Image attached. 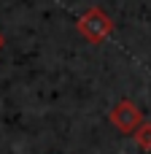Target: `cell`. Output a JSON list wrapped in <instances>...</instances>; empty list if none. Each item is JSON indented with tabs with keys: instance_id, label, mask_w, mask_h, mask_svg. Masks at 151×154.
<instances>
[{
	"instance_id": "obj_1",
	"label": "cell",
	"mask_w": 151,
	"mask_h": 154,
	"mask_svg": "<svg viewBox=\"0 0 151 154\" xmlns=\"http://www.w3.org/2000/svg\"><path fill=\"white\" fill-rule=\"evenodd\" d=\"M76 27H78V32H81L84 41H89V43H103V41L111 35L113 22H111L108 14H103L100 8H86V11L78 16Z\"/></svg>"
},
{
	"instance_id": "obj_2",
	"label": "cell",
	"mask_w": 151,
	"mask_h": 154,
	"mask_svg": "<svg viewBox=\"0 0 151 154\" xmlns=\"http://www.w3.org/2000/svg\"><path fill=\"white\" fill-rule=\"evenodd\" d=\"M111 122L116 125V130H122V133H127V135H135L138 133V127L146 122L143 119V114L138 111V106L135 103H130V100H119L113 108H111Z\"/></svg>"
},
{
	"instance_id": "obj_3",
	"label": "cell",
	"mask_w": 151,
	"mask_h": 154,
	"mask_svg": "<svg viewBox=\"0 0 151 154\" xmlns=\"http://www.w3.org/2000/svg\"><path fill=\"white\" fill-rule=\"evenodd\" d=\"M132 138H135V143H138L143 152H149V149H151V122H143Z\"/></svg>"
},
{
	"instance_id": "obj_4",
	"label": "cell",
	"mask_w": 151,
	"mask_h": 154,
	"mask_svg": "<svg viewBox=\"0 0 151 154\" xmlns=\"http://www.w3.org/2000/svg\"><path fill=\"white\" fill-rule=\"evenodd\" d=\"M0 49H3V35H0Z\"/></svg>"
}]
</instances>
